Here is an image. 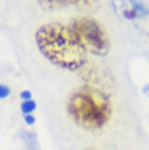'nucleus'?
Instances as JSON below:
<instances>
[{"mask_svg": "<svg viewBox=\"0 0 149 150\" xmlns=\"http://www.w3.org/2000/svg\"><path fill=\"white\" fill-rule=\"evenodd\" d=\"M36 44L43 56L66 70H80L87 64V51L72 26L44 25L36 33Z\"/></svg>", "mask_w": 149, "mask_h": 150, "instance_id": "f257e3e1", "label": "nucleus"}, {"mask_svg": "<svg viewBox=\"0 0 149 150\" xmlns=\"http://www.w3.org/2000/svg\"><path fill=\"white\" fill-rule=\"evenodd\" d=\"M67 111L80 127L89 131L102 129L110 119L112 108L107 95L92 85L75 90L69 98Z\"/></svg>", "mask_w": 149, "mask_h": 150, "instance_id": "f03ea898", "label": "nucleus"}, {"mask_svg": "<svg viewBox=\"0 0 149 150\" xmlns=\"http://www.w3.org/2000/svg\"><path fill=\"white\" fill-rule=\"evenodd\" d=\"M71 26L77 33L79 39L82 41V44L85 46L89 52L95 56H105L108 52V47H110L108 36L97 20L84 16V18L74 20Z\"/></svg>", "mask_w": 149, "mask_h": 150, "instance_id": "7ed1b4c3", "label": "nucleus"}, {"mask_svg": "<svg viewBox=\"0 0 149 150\" xmlns=\"http://www.w3.org/2000/svg\"><path fill=\"white\" fill-rule=\"evenodd\" d=\"M128 4H130V7H128L125 16L143 34L149 36V10L146 8V5H143L138 0H128Z\"/></svg>", "mask_w": 149, "mask_h": 150, "instance_id": "20e7f679", "label": "nucleus"}, {"mask_svg": "<svg viewBox=\"0 0 149 150\" xmlns=\"http://www.w3.org/2000/svg\"><path fill=\"white\" fill-rule=\"evenodd\" d=\"M79 2L80 0H39V5L44 10H57L69 5H79Z\"/></svg>", "mask_w": 149, "mask_h": 150, "instance_id": "39448f33", "label": "nucleus"}, {"mask_svg": "<svg viewBox=\"0 0 149 150\" xmlns=\"http://www.w3.org/2000/svg\"><path fill=\"white\" fill-rule=\"evenodd\" d=\"M23 139H25V144H26V150H39L38 147V139L36 135L28 132V134H23Z\"/></svg>", "mask_w": 149, "mask_h": 150, "instance_id": "423d86ee", "label": "nucleus"}, {"mask_svg": "<svg viewBox=\"0 0 149 150\" xmlns=\"http://www.w3.org/2000/svg\"><path fill=\"white\" fill-rule=\"evenodd\" d=\"M112 5H113V8L118 11L120 15H123V16H125V13H126L128 7H130L128 0H112Z\"/></svg>", "mask_w": 149, "mask_h": 150, "instance_id": "0eeeda50", "label": "nucleus"}, {"mask_svg": "<svg viewBox=\"0 0 149 150\" xmlns=\"http://www.w3.org/2000/svg\"><path fill=\"white\" fill-rule=\"evenodd\" d=\"M36 109V103L33 100H23L21 103V112L23 114H33V111Z\"/></svg>", "mask_w": 149, "mask_h": 150, "instance_id": "6e6552de", "label": "nucleus"}, {"mask_svg": "<svg viewBox=\"0 0 149 150\" xmlns=\"http://www.w3.org/2000/svg\"><path fill=\"white\" fill-rule=\"evenodd\" d=\"M8 96H10V88L4 83H0V100H5Z\"/></svg>", "mask_w": 149, "mask_h": 150, "instance_id": "1a4fd4ad", "label": "nucleus"}, {"mask_svg": "<svg viewBox=\"0 0 149 150\" xmlns=\"http://www.w3.org/2000/svg\"><path fill=\"white\" fill-rule=\"evenodd\" d=\"M25 122L28 124V126H33L34 124V116L33 114H25Z\"/></svg>", "mask_w": 149, "mask_h": 150, "instance_id": "9d476101", "label": "nucleus"}, {"mask_svg": "<svg viewBox=\"0 0 149 150\" xmlns=\"http://www.w3.org/2000/svg\"><path fill=\"white\" fill-rule=\"evenodd\" d=\"M20 96H21V100H31V93H30V91H21Z\"/></svg>", "mask_w": 149, "mask_h": 150, "instance_id": "9b49d317", "label": "nucleus"}, {"mask_svg": "<svg viewBox=\"0 0 149 150\" xmlns=\"http://www.w3.org/2000/svg\"><path fill=\"white\" fill-rule=\"evenodd\" d=\"M144 93H146V96L149 98V83H148V85L144 86Z\"/></svg>", "mask_w": 149, "mask_h": 150, "instance_id": "f8f14e48", "label": "nucleus"}, {"mask_svg": "<svg viewBox=\"0 0 149 150\" xmlns=\"http://www.w3.org/2000/svg\"><path fill=\"white\" fill-rule=\"evenodd\" d=\"M87 150H90V149H87Z\"/></svg>", "mask_w": 149, "mask_h": 150, "instance_id": "ddd939ff", "label": "nucleus"}]
</instances>
